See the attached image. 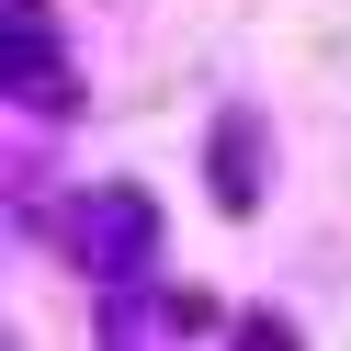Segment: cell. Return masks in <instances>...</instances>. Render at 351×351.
Returning a JSON list of instances; mask_svg holds the SVG:
<instances>
[{
  "label": "cell",
  "mask_w": 351,
  "mask_h": 351,
  "mask_svg": "<svg viewBox=\"0 0 351 351\" xmlns=\"http://www.w3.org/2000/svg\"><path fill=\"white\" fill-rule=\"evenodd\" d=\"M215 204H227V215L261 204V125H250V114L215 125Z\"/></svg>",
  "instance_id": "1"
},
{
  "label": "cell",
  "mask_w": 351,
  "mask_h": 351,
  "mask_svg": "<svg viewBox=\"0 0 351 351\" xmlns=\"http://www.w3.org/2000/svg\"><path fill=\"white\" fill-rule=\"evenodd\" d=\"M238 351H295V328H283V317H250V328H238Z\"/></svg>",
  "instance_id": "2"
}]
</instances>
